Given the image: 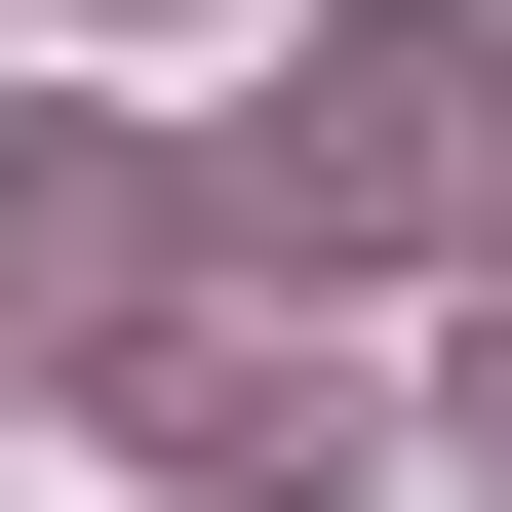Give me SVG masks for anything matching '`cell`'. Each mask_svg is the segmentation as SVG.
<instances>
[{"instance_id": "3", "label": "cell", "mask_w": 512, "mask_h": 512, "mask_svg": "<svg viewBox=\"0 0 512 512\" xmlns=\"http://www.w3.org/2000/svg\"><path fill=\"white\" fill-rule=\"evenodd\" d=\"M473 473H512V316H473Z\"/></svg>"}, {"instance_id": "1", "label": "cell", "mask_w": 512, "mask_h": 512, "mask_svg": "<svg viewBox=\"0 0 512 512\" xmlns=\"http://www.w3.org/2000/svg\"><path fill=\"white\" fill-rule=\"evenodd\" d=\"M473 158H512V40H473V0H316L276 119H237V237L394 276V237H473Z\"/></svg>"}, {"instance_id": "2", "label": "cell", "mask_w": 512, "mask_h": 512, "mask_svg": "<svg viewBox=\"0 0 512 512\" xmlns=\"http://www.w3.org/2000/svg\"><path fill=\"white\" fill-rule=\"evenodd\" d=\"M119 434H158V473H237V512H276V473H355V394H316V355H119Z\"/></svg>"}]
</instances>
